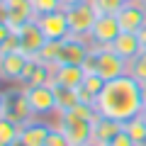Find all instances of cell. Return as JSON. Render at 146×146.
I'll use <instances>...</instances> for the list:
<instances>
[{
    "mask_svg": "<svg viewBox=\"0 0 146 146\" xmlns=\"http://www.w3.org/2000/svg\"><path fill=\"white\" fill-rule=\"evenodd\" d=\"M32 10H34L36 17H44V15H49V12L61 10V3H58V0H32Z\"/></svg>",
    "mask_w": 146,
    "mask_h": 146,
    "instance_id": "obj_25",
    "label": "cell"
},
{
    "mask_svg": "<svg viewBox=\"0 0 146 146\" xmlns=\"http://www.w3.org/2000/svg\"><path fill=\"white\" fill-rule=\"evenodd\" d=\"M3 3H5V0H0V5H3Z\"/></svg>",
    "mask_w": 146,
    "mask_h": 146,
    "instance_id": "obj_42",
    "label": "cell"
},
{
    "mask_svg": "<svg viewBox=\"0 0 146 146\" xmlns=\"http://www.w3.org/2000/svg\"><path fill=\"white\" fill-rule=\"evenodd\" d=\"M61 3V10H71V7L80 5V3H85V0H58Z\"/></svg>",
    "mask_w": 146,
    "mask_h": 146,
    "instance_id": "obj_33",
    "label": "cell"
},
{
    "mask_svg": "<svg viewBox=\"0 0 146 146\" xmlns=\"http://www.w3.org/2000/svg\"><path fill=\"white\" fill-rule=\"evenodd\" d=\"M36 85H54V78H51V66H44V63H36L34 73L29 76L25 88H36Z\"/></svg>",
    "mask_w": 146,
    "mask_h": 146,
    "instance_id": "obj_22",
    "label": "cell"
},
{
    "mask_svg": "<svg viewBox=\"0 0 146 146\" xmlns=\"http://www.w3.org/2000/svg\"><path fill=\"white\" fill-rule=\"evenodd\" d=\"M51 78L54 85H66V88H80L85 80L83 66H54L51 68Z\"/></svg>",
    "mask_w": 146,
    "mask_h": 146,
    "instance_id": "obj_15",
    "label": "cell"
},
{
    "mask_svg": "<svg viewBox=\"0 0 146 146\" xmlns=\"http://www.w3.org/2000/svg\"><path fill=\"white\" fill-rule=\"evenodd\" d=\"M54 124L49 122H39V119H29L27 124L20 127V139L25 141V146H44L46 144V136L51 131Z\"/></svg>",
    "mask_w": 146,
    "mask_h": 146,
    "instance_id": "obj_14",
    "label": "cell"
},
{
    "mask_svg": "<svg viewBox=\"0 0 146 146\" xmlns=\"http://www.w3.org/2000/svg\"><path fill=\"white\" fill-rule=\"evenodd\" d=\"M66 17H68L71 34L88 39V36H90V29H93V25H95V20L100 17V12H98V7L93 5V0H85V3H80V5L66 10Z\"/></svg>",
    "mask_w": 146,
    "mask_h": 146,
    "instance_id": "obj_4",
    "label": "cell"
},
{
    "mask_svg": "<svg viewBox=\"0 0 146 146\" xmlns=\"http://www.w3.org/2000/svg\"><path fill=\"white\" fill-rule=\"evenodd\" d=\"M54 95H56V112H71L78 100V88H66V85H54Z\"/></svg>",
    "mask_w": 146,
    "mask_h": 146,
    "instance_id": "obj_18",
    "label": "cell"
},
{
    "mask_svg": "<svg viewBox=\"0 0 146 146\" xmlns=\"http://www.w3.org/2000/svg\"><path fill=\"white\" fill-rule=\"evenodd\" d=\"M90 54V42L83 36L68 34L61 42V51H58V63L61 66H83V61ZM56 63V66H58Z\"/></svg>",
    "mask_w": 146,
    "mask_h": 146,
    "instance_id": "obj_7",
    "label": "cell"
},
{
    "mask_svg": "<svg viewBox=\"0 0 146 146\" xmlns=\"http://www.w3.org/2000/svg\"><path fill=\"white\" fill-rule=\"evenodd\" d=\"M44 146H71V141L63 136V131L61 129H56V127H51V131H49V136H46V144Z\"/></svg>",
    "mask_w": 146,
    "mask_h": 146,
    "instance_id": "obj_27",
    "label": "cell"
},
{
    "mask_svg": "<svg viewBox=\"0 0 146 146\" xmlns=\"http://www.w3.org/2000/svg\"><path fill=\"white\" fill-rule=\"evenodd\" d=\"M83 71H85V73H98V54H95V49H93V46H90L88 58L83 61Z\"/></svg>",
    "mask_w": 146,
    "mask_h": 146,
    "instance_id": "obj_29",
    "label": "cell"
},
{
    "mask_svg": "<svg viewBox=\"0 0 146 146\" xmlns=\"http://www.w3.org/2000/svg\"><path fill=\"white\" fill-rule=\"evenodd\" d=\"M36 58H29L27 61V66H25V71H22V78H20V85H27V80H29V76L34 73V68H36Z\"/></svg>",
    "mask_w": 146,
    "mask_h": 146,
    "instance_id": "obj_31",
    "label": "cell"
},
{
    "mask_svg": "<svg viewBox=\"0 0 146 146\" xmlns=\"http://www.w3.org/2000/svg\"><path fill=\"white\" fill-rule=\"evenodd\" d=\"M129 0H93V5L98 7L100 15H117Z\"/></svg>",
    "mask_w": 146,
    "mask_h": 146,
    "instance_id": "obj_24",
    "label": "cell"
},
{
    "mask_svg": "<svg viewBox=\"0 0 146 146\" xmlns=\"http://www.w3.org/2000/svg\"><path fill=\"white\" fill-rule=\"evenodd\" d=\"M12 51H20V36H17V32H12V34L7 36L5 42L0 44V56H5V54H12Z\"/></svg>",
    "mask_w": 146,
    "mask_h": 146,
    "instance_id": "obj_28",
    "label": "cell"
},
{
    "mask_svg": "<svg viewBox=\"0 0 146 146\" xmlns=\"http://www.w3.org/2000/svg\"><path fill=\"white\" fill-rule=\"evenodd\" d=\"M93 122L95 119H85L71 110V112H56L54 127L63 131V136L71 141V146H85L93 139Z\"/></svg>",
    "mask_w": 146,
    "mask_h": 146,
    "instance_id": "obj_2",
    "label": "cell"
},
{
    "mask_svg": "<svg viewBox=\"0 0 146 146\" xmlns=\"http://www.w3.org/2000/svg\"><path fill=\"white\" fill-rule=\"evenodd\" d=\"M112 51H115L117 56H122L127 63H129L131 58H134L136 54L141 51L139 36H136L134 32H119V36H117L115 42H112Z\"/></svg>",
    "mask_w": 146,
    "mask_h": 146,
    "instance_id": "obj_17",
    "label": "cell"
},
{
    "mask_svg": "<svg viewBox=\"0 0 146 146\" xmlns=\"http://www.w3.org/2000/svg\"><path fill=\"white\" fill-rule=\"evenodd\" d=\"M119 32H122V27L117 22V15H100L95 20L93 29H90L88 42L93 46H112V42L119 36Z\"/></svg>",
    "mask_w": 146,
    "mask_h": 146,
    "instance_id": "obj_8",
    "label": "cell"
},
{
    "mask_svg": "<svg viewBox=\"0 0 146 146\" xmlns=\"http://www.w3.org/2000/svg\"><path fill=\"white\" fill-rule=\"evenodd\" d=\"M122 129H124L136 144H144V141H146V124H144L141 117H131V119L122 122Z\"/></svg>",
    "mask_w": 146,
    "mask_h": 146,
    "instance_id": "obj_21",
    "label": "cell"
},
{
    "mask_svg": "<svg viewBox=\"0 0 146 146\" xmlns=\"http://www.w3.org/2000/svg\"><path fill=\"white\" fill-rule=\"evenodd\" d=\"M110 146H139V144H136V141H134V139H131V136H129V134H127V131H124V129H122V131H119V134H117V136H115V139H112V144H110Z\"/></svg>",
    "mask_w": 146,
    "mask_h": 146,
    "instance_id": "obj_30",
    "label": "cell"
},
{
    "mask_svg": "<svg viewBox=\"0 0 146 146\" xmlns=\"http://www.w3.org/2000/svg\"><path fill=\"white\" fill-rule=\"evenodd\" d=\"M139 3H141V7H144V10H146V0H139Z\"/></svg>",
    "mask_w": 146,
    "mask_h": 146,
    "instance_id": "obj_40",
    "label": "cell"
},
{
    "mask_svg": "<svg viewBox=\"0 0 146 146\" xmlns=\"http://www.w3.org/2000/svg\"><path fill=\"white\" fill-rule=\"evenodd\" d=\"M27 61H29V56L22 54V51H12V54L0 56V80H5V83H20Z\"/></svg>",
    "mask_w": 146,
    "mask_h": 146,
    "instance_id": "obj_13",
    "label": "cell"
},
{
    "mask_svg": "<svg viewBox=\"0 0 146 146\" xmlns=\"http://www.w3.org/2000/svg\"><path fill=\"white\" fill-rule=\"evenodd\" d=\"M144 100H141V83L131 78L129 73L119 76L115 80H107L102 93L95 100L98 117H107L115 122H127L131 117H139Z\"/></svg>",
    "mask_w": 146,
    "mask_h": 146,
    "instance_id": "obj_1",
    "label": "cell"
},
{
    "mask_svg": "<svg viewBox=\"0 0 146 146\" xmlns=\"http://www.w3.org/2000/svg\"><path fill=\"white\" fill-rule=\"evenodd\" d=\"M93 46V44H90ZM98 54V76L102 80H115L127 73V61L112 51V46H93Z\"/></svg>",
    "mask_w": 146,
    "mask_h": 146,
    "instance_id": "obj_5",
    "label": "cell"
},
{
    "mask_svg": "<svg viewBox=\"0 0 146 146\" xmlns=\"http://www.w3.org/2000/svg\"><path fill=\"white\" fill-rule=\"evenodd\" d=\"M85 146H100V144H95V141H90V144H85Z\"/></svg>",
    "mask_w": 146,
    "mask_h": 146,
    "instance_id": "obj_41",
    "label": "cell"
},
{
    "mask_svg": "<svg viewBox=\"0 0 146 146\" xmlns=\"http://www.w3.org/2000/svg\"><path fill=\"white\" fill-rule=\"evenodd\" d=\"M3 117L15 124H27L29 119H34L29 107V100L25 95V88L22 85H15L10 90H3Z\"/></svg>",
    "mask_w": 146,
    "mask_h": 146,
    "instance_id": "obj_3",
    "label": "cell"
},
{
    "mask_svg": "<svg viewBox=\"0 0 146 146\" xmlns=\"http://www.w3.org/2000/svg\"><path fill=\"white\" fill-rule=\"evenodd\" d=\"M141 100H144V105H146V83L141 85Z\"/></svg>",
    "mask_w": 146,
    "mask_h": 146,
    "instance_id": "obj_36",
    "label": "cell"
},
{
    "mask_svg": "<svg viewBox=\"0 0 146 146\" xmlns=\"http://www.w3.org/2000/svg\"><path fill=\"white\" fill-rule=\"evenodd\" d=\"M117 22H119L122 32H139L146 25V10L141 7L139 0H129L119 12H117Z\"/></svg>",
    "mask_w": 146,
    "mask_h": 146,
    "instance_id": "obj_12",
    "label": "cell"
},
{
    "mask_svg": "<svg viewBox=\"0 0 146 146\" xmlns=\"http://www.w3.org/2000/svg\"><path fill=\"white\" fill-rule=\"evenodd\" d=\"M0 146H5V144H3V141H0Z\"/></svg>",
    "mask_w": 146,
    "mask_h": 146,
    "instance_id": "obj_43",
    "label": "cell"
},
{
    "mask_svg": "<svg viewBox=\"0 0 146 146\" xmlns=\"http://www.w3.org/2000/svg\"><path fill=\"white\" fill-rule=\"evenodd\" d=\"M58 51H61V42H51V39H49V42L42 46V51L36 54L34 58L39 63H44V66H51L54 68L58 63Z\"/></svg>",
    "mask_w": 146,
    "mask_h": 146,
    "instance_id": "obj_20",
    "label": "cell"
},
{
    "mask_svg": "<svg viewBox=\"0 0 146 146\" xmlns=\"http://www.w3.org/2000/svg\"><path fill=\"white\" fill-rule=\"evenodd\" d=\"M139 146H141V144H139Z\"/></svg>",
    "mask_w": 146,
    "mask_h": 146,
    "instance_id": "obj_45",
    "label": "cell"
},
{
    "mask_svg": "<svg viewBox=\"0 0 146 146\" xmlns=\"http://www.w3.org/2000/svg\"><path fill=\"white\" fill-rule=\"evenodd\" d=\"M105 83H107V80H102L98 76V73H85V80H83V88L88 90L90 95H95V98H98L100 93H102V88H105Z\"/></svg>",
    "mask_w": 146,
    "mask_h": 146,
    "instance_id": "obj_26",
    "label": "cell"
},
{
    "mask_svg": "<svg viewBox=\"0 0 146 146\" xmlns=\"http://www.w3.org/2000/svg\"><path fill=\"white\" fill-rule=\"evenodd\" d=\"M17 36H20V51L27 54L29 58H34L36 54L42 51V46L49 42L46 36H44V32H42V27H39L36 20H32L29 25H25L20 32H17Z\"/></svg>",
    "mask_w": 146,
    "mask_h": 146,
    "instance_id": "obj_11",
    "label": "cell"
},
{
    "mask_svg": "<svg viewBox=\"0 0 146 146\" xmlns=\"http://www.w3.org/2000/svg\"><path fill=\"white\" fill-rule=\"evenodd\" d=\"M10 34H12V29H10V27H7V22L3 20V17H0V44L5 42V39H7V36H10Z\"/></svg>",
    "mask_w": 146,
    "mask_h": 146,
    "instance_id": "obj_32",
    "label": "cell"
},
{
    "mask_svg": "<svg viewBox=\"0 0 146 146\" xmlns=\"http://www.w3.org/2000/svg\"><path fill=\"white\" fill-rule=\"evenodd\" d=\"M0 17L7 22L12 32H20L25 25H29L32 20H36L34 10H32V0H22V3H15V5H0Z\"/></svg>",
    "mask_w": 146,
    "mask_h": 146,
    "instance_id": "obj_9",
    "label": "cell"
},
{
    "mask_svg": "<svg viewBox=\"0 0 146 146\" xmlns=\"http://www.w3.org/2000/svg\"><path fill=\"white\" fill-rule=\"evenodd\" d=\"M7 146H25V141H22V139H15L12 144H7Z\"/></svg>",
    "mask_w": 146,
    "mask_h": 146,
    "instance_id": "obj_37",
    "label": "cell"
},
{
    "mask_svg": "<svg viewBox=\"0 0 146 146\" xmlns=\"http://www.w3.org/2000/svg\"><path fill=\"white\" fill-rule=\"evenodd\" d=\"M15 3H22V0H5V5H15Z\"/></svg>",
    "mask_w": 146,
    "mask_h": 146,
    "instance_id": "obj_38",
    "label": "cell"
},
{
    "mask_svg": "<svg viewBox=\"0 0 146 146\" xmlns=\"http://www.w3.org/2000/svg\"><path fill=\"white\" fill-rule=\"evenodd\" d=\"M122 131V122H115V119H107V117H95L93 122V139L95 144L100 146H110L112 139Z\"/></svg>",
    "mask_w": 146,
    "mask_h": 146,
    "instance_id": "obj_16",
    "label": "cell"
},
{
    "mask_svg": "<svg viewBox=\"0 0 146 146\" xmlns=\"http://www.w3.org/2000/svg\"><path fill=\"white\" fill-rule=\"evenodd\" d=\"M36 22L42 27L44 36L51 39V42H63V39L71 34L66 10H56V12H49V15H44V17H36Z\"/></svg>",
    "mask_w": 146,
    "mask_h": 146,
    "instance_id": "obj_10",
    "label": "cell"
},
{
    "mask_svg": "<svg viewBox=\"0 0 146 146\" xmlns=\"http://www.w3.org/2000/svg\"><path fill=\"white\" fill-rule=\"evenodd\" d=\"M15 139H20V124L5 119V117H0V141L7 146V144H12Z\"/></svg>",
    "mask_w": 146,
    "mask_h": 146,
    "instance_id": "obj_23",
    "label": "cell"
},
{
    "mask_svg": "<svg viewBox=\"0 0 146 146\" xmlns=\"http://www.w3.org/2000/svg\"><path fill=\"white\" fill-rule=\"evenodd\" d=\"M136 36H139V44H141V49H146V25L141 27L139 32H136Z\"/></svg>",
    "mask_w": 146,
    "mask_h": 146,
    "instance_id": "obj_34",
    "label": "cell"
},
{
    "mask_svg": "<svg viewBox=\"0 0 146 146\" xmlns=\"http://www.w3.org/2000/svg\"><path fill=\"white\" fill-rule=\"evenodd\" d=\"M0 117H3V93H0Z\"/></svg>",
    "mask_w": 146,
    "mask_h": 146,
    "instance_id": "obj_39",
    "label": "cell"
},
{
    "mask_svg": "<svg viewBox=\"0 0 146 146\" xmlns=\"http://www.w3.org/2000/svg\"><path fill=\"white\" fill-rule=\"evenodd\" d=\"M25 88V85H22ZM25 95L29 100L32 115L34 117H46L56 115V95H54V85H36V88H25Z\"/></svg>",
    "mask_w": 146,
    "mask_h": 146,
    "instance_id": "obj_6",
    "label": "cell"
},
{
    "mask_svg": "<svg viewBox=\"0 0 146 146\" xmlns=\"http://www.w3.org/2000/svg\"><path fill=\"white\" fill-rule=\"evenodd\" d=\"M127 73H129L131 78H136L141 85L146 83V49H141V51L127 63Z\"/></svg>",
    "mask_w": 146,
    "mask_h": 146,
    "instance_id": "obj_19",
    "label": "cell"
},
{
    "mask_svg": "<svg viewBox=\"0 0 146 146\" xmlns=\"http://www.w3.org/2000/svg\"><path fill=\"white\" fill-rule=\"evenodd\" d=\"M141 146H146V141H144V144H141Z\"/></svg>",
    "mask_w": 146,
    "mask_h": 146,
    "instance_id": "obj_44",
    "label": "cell"
},
{
    "mask_svg": "<svg viewBox=\"0 0 146 146\" xmlns=\"http://www.w3.org/2000/svg\"><path fill=\"white\" fill-rule=\"evenodd\" d=\"M139 117H141V119H144V124H146V105H144V107H141V112H139Z\"/></svg>",
    "mask_w": 146,
    "mask_h": 146,
    "instance_id": "obj_35",
    "label": "cell"
}]
</instances>
